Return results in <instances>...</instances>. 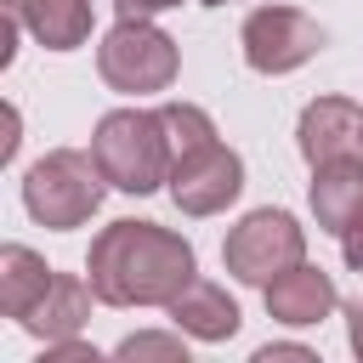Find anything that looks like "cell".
<instances>
[{
	"instance_id": "cell-1",
	"label": "cell",
	"mask_w": 363,
	"mask_h": 363,
	"mask_svg": "<svg viewBox=\"0 0 363 363\" xmlns=\"http://www.w3.org/2000/svg\"><path fill=\"white\" fill-rule=\"evenodd\" d=\"M85 278L102 306H170L193 278V244L159 221H108L91 238Z\"/></svg>"
},
{
	"instance_id": "cell-2",
	"label": "cell",
	"mask_w": 363,
	"mask_h": 363,
	"mask_svg": "<svg viewBox=\"0 0 363 363\" xmlns=\"http://www.w3.org/2000/svg\"><path fill=\"white\" fill-rule=\"evenodd\" d=\"M91 153L108 176V187L119 193H159L170 182V164H176V147H170V130H164V113L159 108H113L96 119L91 130Z\"/></svg>"
},
{
	"instance_id": "cell-3",
	"label": "cell",
	"mask_w": 363,
	"mask_h": 363,
	"mask_svg": "<svg viewBox=\"0 0 363 363\" xmlns=\"http://www.w3.org/2000/svg\"><path fill=\"white\" fill-rule=\"evenodd\" d=\"M102 187H108V176H102L96 153L51 147L45 159L28 164V176H23V204H28V216H34L40 227L68 233V227H85V221L96 216Z\"/></svg>"
},
{
	"instance_id": "cell-4",
	"label": "cell",
	"mask_w": 363,
	"mask_h": 363,
	"mask_svg": "<svg viewBox=\"0 0 363 363\" xmlns=\"http://www.w3.org/2000/svg\"><path fill=\"white\" fill-rule=\"evenodd\" d=\"M176 68H182L176 40L164 28H153L147 17H119L96 45V74L119 96H153L176 79Z\"/></svg>"
},
{
	"instance_id": "cell-5",
	"label": "cell",
	"mask_w": 363,
	"mask_h": 363,
	"mask_svg": "<svg viewBox=\"0 0 363 363\" xmlns=\"http://www.w3.org/2000/svg\"><path fill=\"white\" fill-rule=\"evenodd\" d=\"M221 261L238 284H272L278 272H289L295 261H306V227L289 216V210H250L227 244H221Z\"/></svg>"
},
{
	"instance_id": "cell-6",
	"label": "cell",
	"mask_w": 363,
	"mask_h": 363,
	"mask_svg": "<svg viewBox=\"0 0 363 363\" xmlns=\"http://www.w3.org/2000/svg\"><path fill=\"white\" fill-rule=\"evenodd\" d=\"M238 45L255 74H289V68L312 62L329 45V34H323V23H312L295 6H255L238 28Z\"/></svg>"
},
{
	"instance_id": "cell-7",
	"label": "cell",
	"mask_w": 363,
	"mask_h": 363,
	"mask_svg": "<svg viewBox=\"0 0 363 363\" xmlns=\"http://www.w3.org/2000/svg\"><path fill=\"white\" fill-rule=\"evenodd\" d=\"M238 193H244V159L221 136L204 142V147L176 153V164H170V199H176L182 216H216Z\"/></svg>"
},
{
	"instance_id": "cell-8",
	"label": "cell",
	"mask_w": 363,
	"mask_h": 363,
	"mask_svg": "<svg viewBox=\"0 0 363 363\" xmlns=\"http://www.w3.org/2000/svg\"><path fill=\"white\" fill-rule=\"evenodd\" d=\"M301 159L306 164H329L363 147V108L352 96H318L301 108Z\"/></svg>"
},
{
	"instance_id": "cell-9",
	"label": "cell",
	"mask_w": 363,
	"mask_h": 363,
	"mask_svg": "<svg viewBox=\"0 0 363 363\" xmlns=\"http://www.w3.org/2000/svg\"><path fill=\"white\" fill-rule=\"evenodd\" d=\"M335 306H340V295H335V278H329L323 267L295 261L289 272H278V278L267 284V312H272L278 323H289V329H312V323H323Z\"/></svg>"
},
{
	"instance_id": "cell-10",
	"label": "cell",
	"mask_w": 363,
	"mask_h": 363,
	"mask_svg": "<svg viewBox=\"0 0 363 363\" xmlns=\"http://www.w3.org/2000/svg\"><path fill=\"white\" fill-rule=\"evenodd\" d=\"M312 216L323 233H346L363 216V159L357 153L312 164Z\"/></svg>"
},
{
	"instance_id": "cell-11",
	"label": "cell",
	"mask_w": 363,
	"mask_h": 363,
	"mask_svg": "<svg viewBox=\"0 0 363 363\" xmlns=\"http://www.w3.org/2000/svg\"><path fill=\"white\" fill-rule=\"evenodd\" d=\"M91 301H96L91 278L57 272V278H51V289H45V295L28 306L23 329H28L34 340H68V335H79V329H85V318H91Z\"/></svg>"
},
{
	"instance_id": "cell-12",
	"label": "cell",
	"mask_w": 363,
	"mask_h": 363,
	"mask_svg": "<svg viewBox=\"0 0 363 363\" xmlns=\"http://www.w3.org/2000/svg\"><path fill=\"white\" fill-rule=\"evenodd\" d=\"M164 312H170V323H176L182 335H193V340H233V335H238V301H233L221 284H210V278H193Z\"/></svg>"
},
{
	"instance_id": "cell-13",
	"label": "cell",
	"mask_w": 363,
	"mask_h": 363,
	"mask_svg": "<svg viewBox=\"0 0 363 363\" xmlns=\"http://www.w3.org/2000/svg\"><path fill=\"white\" fill-rule=\"evenodd\" d=\"M17 17L45 51H74L91 40V0H23Z\"/></svg>"
},
{
	"instance_id": "cell-14",
	"label": "cell",
	"mask_w": 363,
	"mask_h": 363,
	"mask_svg": "<svg viewBox=\"0 0 363 363\" xmlns=\"http://www.w3.org/2000/svg\"><path fill=\"white\" fill-rule=\"evenodd\" d=\"M51 278H57V272H51L28 244H6V250H0V312L23 323L28 306L51 289Z\"/></svg>"
},
{
	"instance_id": "cell-15",
	"label": "cell",
	"mask_w": 363,
	"mask_h": 363,
	"mask_svg": "<svg viewBox=\"0 0 363 363\" xmlns=\"http://www.w3.org/2000/svg\"><path fill=\"white\" fill-rule=\"evenodd\" d=\"M159 113H164V130H170V147H176V153L216 142V125H210L204 108H193V102H164Z\"/></svg>"
},
{
	"instance_id": "cell-16",
	"label": "cell",
	"mask_w": 363,
	"mask_h": 363,
	"mask_svg": "<svg viewBox=\"0 0 363 363\" xmlns=\"http://www.w3.org/2000/svg\"><path fill=\"white\" fill-rule=\"evenodd\" d=\"M119 357H170V363H187V346L176 335H125Z\"/></svg>"
},
{
	"instance_id": "cell-17",
	"label": "cell",
	"mask_w": 363,
	"mask_h": 363,
	"mask_svg": "<svg viewBox=\"0 0 363 363\" xmlns=\"http://www.w3.org/2000/svg\"><path fill=\"white\" fill-rule=\"evenodd\" d=\"M45 357H57V363H96V346H85V340H45Z\"/></svg>"
},
{
	"instance_id": "cell-18",
	"label": "cell",
	"mask_w": 363,
	"mask_h": 363,
	"mask_svg": "<svg viewBox=\"0 0 363 363\" xmlns=\"http://www.w3.org/2000/svg\"><path fill=\"white\" fill-rule=\"evenodd\" d=\"M340 255H346V267H357V272H363V216L340 233Z\"/></svg>"
},
{
	"instance_id": "cell-19",
	"label": "cell",
	"mask_w": 363,
	"mask_h": 363,
	"mask_svg": "<svg viewBox=\"0 0 363 363\" xmlns=\"http://www.w3.org/2000/svg\"><path fill=\"white\" fill-rule=\"evenodd\" d=\"M113 6H119V17H159V11H170L182 0H113Z\"/></svg>"
},
{
	"instance_id": "cell-20",
	"label": "cell",
	"mask_w": 363,
	"mask_h": 363,
	"mask_svg": "<svg viewBox=\"0 0 363 363\" xmlns=\"http://www.w3.org/2000/svg\"><path fill=\"white\" fill-rule=\"evenodd\" d=\"M346 340H352V352L363 357V301H352V306H346Z\"/></svg>"
},
{
	"instance_id": "cell-21",
	"label": "cell",
	"mask_w": 363,
	"mask_h": 363,
	"mask_svg": "<svg viewBox=\"0 0 363 363\" xmlns=\"http://www.w3.org/2000/svg\"><path fill=\"white\" fill-rule=\"evenodd\" d=\"M272 357H295V363H312V352H306V346H261V352H255V363H272Z\"/></svg>"
},
{
	"instance_id": "cell-22",
	"label": "cell",
	"mask_w": 363,
	"mask_h": 363,
	"mask_svg": "<svg viewBox=\"0 0 363 363\" xmlns=\"http://www.w3.org/2000/svg\"><path fill=\"white\" fill-rule=\"evenodd\" d=\"M17 153V108H6V142H0V164Z\"/></svg>"
},
{
	"instance_id": "cell-23",
	"label": "cell",
	"mask_w": 363,
	"mask_h": 363,
	"mask_svg": "<svg viewBox=\"0 0 363 363\" xmlns=\"http://www.w3.org/2000/svg\"><path fill=\"white\" fill-rule=\"evenodd\" d=\"M199 6H227V0H199Z\"/></svg>"
}]
</instances>
